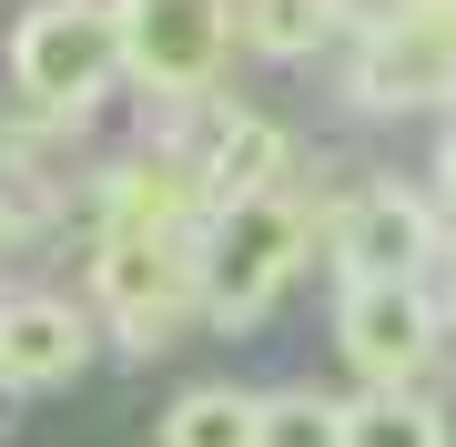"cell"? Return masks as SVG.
<instances>
[{"label": "cell", "mask_w": 456, "mask_h": 447, "mask_svg": "<svg viewBox=\"0 0 456 447\" xmlns=\"http://www.w3.org/2000/svg\"><path fill=\"white\" fill-rule=\"evenodd\" d=\"M11 82L41 122H92L122 82V21L112 0H31L11 21Z\"/></svg>", "instance_id": "6da1fadb"}, {"label": "cell", "mask_w": 456, "mask_h": 447, "mask_svg": "<svg viewBox=\"0 0 456 447\" xmlns=\"http://www.w3.org/2000/svg\"><path fill=\"white\" fill-rule=\"evenodd\" d=\"M314 244V214L294 194H244L203 214V315L213 326H264Z\"/></svg>", "instance_id": "7a4b0ae2"}, {"label": "cell", "mask_w": 456, "mask_h": 447, "mask_svg": "<svg viewBox=\"0 0 456 447\" xmlns=\"http://www.w3.org/2000/svg\"><path fill=\"white\" fill-rule=\"evenodd\" d=\"M92 295L122 326V346H163L173 326L203 315V234H102L92 254Z\"/></svg>", "instance_id": "3957f363"}, {"label": "cell", "mask_w": 456, "mask_h": 447, "mask_svg": "<svg viewBox=\"0 0 456 447\" xmlns=\"http://www.w3.org/2000/svg\"><path fill=\"white\" fill-rule=\"evenodd\" d=\"M112 21H122V82H142L163 102L213 92V71L244 41L233 0H112Z\"/></svg>", "instance_id": "277c9868"}, {"label": "cell", "mask_w": 456, "mask_h": 447, "mask_svg": "<svg viewBox=\"0 0 456 447\" xmlns=\"http://www.w3.org/2000/svg\"><path fill=\"white\" fill-rule=\"evenodd\" d=\"M335 346H345V366H355L365 386H416L426 366H436V295H426L416 275H395V285H345Z\"/></svg>", "instance_id": "5b68a950"}, {"label": "cell", "mask_w": 456, "mask_h": 447, "mask_svg": "<svg viewBox=\"0 0 456 447\" xmlns=\"http://www.w3.org/2000/svg\"><path fill=\"white\" fill-rule=\"evenodd\" d=\"M325 244H335V275L345 285H395V275H426L436 214H426V194H406V183H365V194L335 203Z\"/></svg>", "instance_id": "8992f818"}, {"label": "cell", "mask_w": 456, "mask_h": 447, "mask_svg": "<svg viewBox=\"0 0 456 447\" xmlns=\"http://www.w3.org/2000/svg\"><path fill=\"white\" fill-rule=\"evenodd\" d=\"M456 92V41L436 21H365L355 31V102L365 112H416V102H446Z\"/></svg>", "instance_id": "52a82bcc"}, {"label": "cell", "mask_w": 456, "mask_h": 447, "mask_svg": "<svg viewBox=\"0 0 456 447\" xmlns=\"http://www.w3.org/2000/svg\"><path fill=\"white\" fill-rule=\"evenodd\" d=\"M92 214H102V234H203L213 194H203V173L183 163V153L152 143V153H132V163L102 173Z\"/></svg>", "instance_id": "ba28073f"}, {"label": "cell", "mask_w": 456, "mask_h": 447, "mask_svg": "<svg viewBox=\"0 0 456 447\" xmlns=\"http://www.w3.org/2000/svg\"><path fill=\"white\" fill-rule=\"evenodd\" d=\"M92 366V315L61 295H11L0 305V386L11 397H41V386H71Z\"/></svg>", "instance_id": "9c48e42d"}, {"label": "cell", "mask_w": 456, "mask_h": 447, "mask_svg": "<svg viewBox=\"0 0 456 447\" xmlns=\"http://www.w3.org/2000/svg\"><path fill=\"white\" fill-rule=\"evenodd\" d=\"M284 163H294V143H284L264 112H224V122H213V143L193 153V173H203V194H213V203L284 194Z\"/></svg>", "instance_id": "30bf717a"}, {"label": "cell", "mask_w": 456, "mask_h": 447, "mask_svg": "<svg viewBox=\"0 0 456 447\" xmlns=\"http://www.w3.org/2000/svg\"><path fill=\"white\" fill-rule=\"evenodd\" d=\"M345 447H456L446 437V407L416 397V386H365L345 407Z\"/></svg>", "instance_id": "8fae6325"}, {"label": "cell", "mask_w": 456, "mask_h": 447, "mask_svg": "<svg viewBox=\"0 0 456 447\" xmlns=\"http://www.w3.org/2000/svg\"><path fill=\"white\" fill-rule=\"evenodd\" d=\"M264 437V397L244 386H183L163 407V447H254Z\"/></svg>", "instance_id": "7c38bea8"}, {"label": "cell", "mask_w": 456, "mask_h": 447, "mask_svg": "<svg viewBox=\"0 0 456 447\" xmlns=\"http://www.w3.org/2000/svg\"><path fill=\"white\" fill-rule=\"evenodd\" d=\"M233 21H244V51L305 62V51H325L345 31V0H233Z\"/></svg>", "instance_id": "4fadbf2b"}, {"label": "cell", "mask_w": 456, "mask_h": 447, "mask_svg": "<svg viewBox=\"0 0 456 447\" xmlns=\"http://www.w3.org/2000/svg\"><path fill=\"white\" fill-rule=\"evenodd\" d=\"M254 447H345V407L314 386H274L264 397V437Z\"/></svg>", "instance_id": "5bb4252c"}, {"label": "cell", "mask_w": 456, "mask_h": 447, "mask_svg": "<svg viewBox=\"0 0 456 447\" xmlns=\"http://www.w3.org/2000/svg\"><path fill=\"white\" fill-rule=\"evenodd\" d=\"M436 194L456 203V122H446V143H436Z\"/></svg>", "instance_id": "9a60e30c"}]
</instances>
